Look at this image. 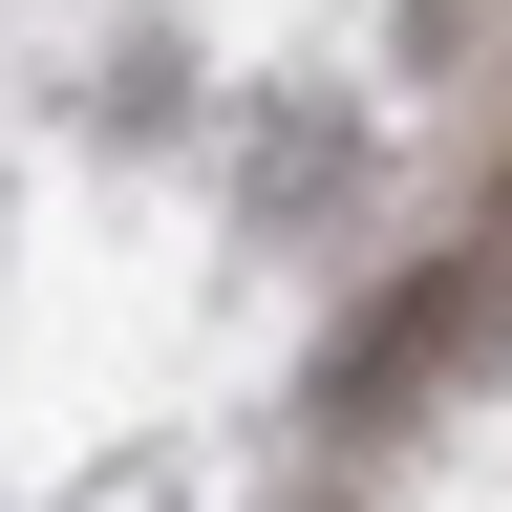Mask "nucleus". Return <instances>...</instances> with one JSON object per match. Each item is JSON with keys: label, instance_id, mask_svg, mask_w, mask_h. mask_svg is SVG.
Listing matches in <instances>:
<instances>
[{"label": "nucleus", "instance_id": "1", "mask_svg": "<svg viewBox=\"0 0 512 512\" xmlns=\"http://www.w3.org/2000/svg\"><path fill=\"white\" fill-rule=\"evenodd\" d=\"M448 320H470V278H406V299H384L363 342H342V406H384V384H406V363L448 342Z\"/></svg>", "mask_w": 512, "mask_h": 512}, {"label": "nucleus", "instance_id": "2", "mask_svg": "<svg viewBox=\"0 0 512 512\" xmlns=\"http://www.w3.org/2000/svg\"><path fill=\"white\" fill-rule=\"evenodd\" d=\"M491 235H512V171H491Z\"/></svg>", "mask_w": 512, "mask_h": 512}]
</instances>
